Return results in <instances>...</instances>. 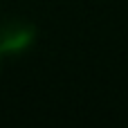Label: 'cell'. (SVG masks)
I'll list each match as a JSON object with an SVG mask.
<instances>
[{
	"instance_id": "2",
	"label": "cell",
	"mask_w": 128,
	"mask_h": 128,
	"mask_svg": "<svg viewBox=\"0 0 128 128\" xmlns=\"http://www.w3.org/2000/svg\"><path fill=\"white\" fill-rule=\"evenodd\" d=\"M2 56H4V52L0 50V70H2Z\"/></svg>"
},
{
	"instance_id": "1",
	"label": "cell",
	"mask_w": 128,
	"mask_h": 128,
	"mask_svg": "<svg viewBox=\"0 0 128 128\" xmlns=\"http://www.w3.org/2000/svg\"><path fill=\"white\" fill-rule=\"evenodd\" d=\"M34 38H36V27L25 18H11L0 25V50L4 54L25 50Z\"/></svg>"
}]
</instances>
